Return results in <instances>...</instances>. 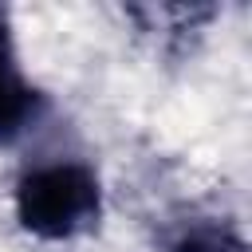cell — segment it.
Returning <instances> with one entry per match:
<instances>
[{"mask_svg":"<svg viewBox=\"0 0 252 252\" xmlns=\"http://www.w3.org/2000/svg\"><path fill=\"white\" fill-rule=\"evenodd\" d=\"M102 213V189L83 161L32 165L16 181V217L39 240H71Z\"/></svg>","mask_w":252,"mask_h":252,"instance_id":"obj_1","label":"cell"},{"mask_svg":"<svg viewBox=\"0 0 252 252\" xmlns=\"http://www.w3.org/2000/svg\"><path fill=\"white\" fill-rule=\"evenodd\" d=\"M39 102H43L39 91L20 71V59H16V47H12V32H8V20L0 12V146L20 138L35 122Z\"/></svg>","mask_w":252,"mask_h":252,"instance_id":"obj_2","label":"cell"}]
</instances>
